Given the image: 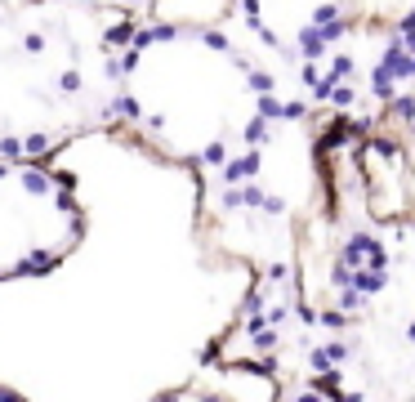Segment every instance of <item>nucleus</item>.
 <instances>
[{
    "label": "nucleus",
    "mask_w": 415,
    "mask_h": 402,
    "mask_svg": "<svg viewBox=\"0 0 415 402\" xmlns=\"http://www.w3.org/2000/svg\"><path fill=\"white\" fill-rule=\"evenodd\" d=\"M23 188H27V193H36V197H40V193H49V179H45V170L27 166V170H23Z\"/></svg>",
    "instance_id": "nucleus-1"
},
{
    "label": "nucleus",
    "mask_w": 415,
    "mask_h": 402,
    "mask_svg": "<svg viewBox=\"0 0 415 402\" xmlns=\"http://www.w3.org/2000/svg\"><path fill=\"white\" fill-rule=\"evenodd\" d=\"M45 152H49V134H40V130L23 134V156H45Z\"/></svg>",
    "instance_id": "nucleus-2"
},
{
    "label": "nucleus",
    "mask_w": 415,
    "mask_h": 402,
    "mask_svg": "<svg viewBox=\"0 0 415 402\" xmlns=\"http://www.w3.org/2000/svg\"><path fill=\"white\" fill-rule=\"evenodd\" d=\"M0 156H23V139L5 134V139H0Z\"/></svg>",
    "instance_id": "nucleus-3"
},
{
    "label": "nucleus",
    "mask_w": 415,
    "mask_h": 402,
    "mask_svg": "<svg viewBox=\"0 0 415 402\" xmlns=\"http://www.w3.org/2000/svg\"><path fill=\"white\" fill-rule=\"evenodd\" d=\"M23 50H32V54H40V50H45V36H36V32H27V36H23Z\"/></svg>",
    "instance_id": "nucleus-4"
},
{
    "label": "nucleus",
    "mask_w": 415,
    "mask_h": 402,
    "mask_svg": "<svg viewBox=\"0 0 415 402\" xmlns=\"http://www.w3.org/2000/svg\"><path fill=\"white\" fill-rule=\"evenodd\" d=\"M59 85H63L67 94H76V90H81V76H76V71H63V81H59Z\"/></svg>",
    "instance_id": "nucleus-5"
},
{
    "label": "nucleus",
    "mask_w": 415,
    "mask_h": 402,
    "mask_svg": "<svg viewBox=\"0 0 415 402\" xmlns=\"http://www.w3.org/2000/svg\"><path fill=\"white\" fill-rule=\"evenodd\" d=\"M5 175H9V166H5V161H0V179H5Z\"/></svg>",
    "instance_id": "nucleus-6"
}]
</instances>
